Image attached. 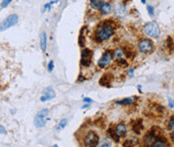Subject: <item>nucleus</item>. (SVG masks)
I'll use <instances>...</instances> for the list:
<instances>
[{"instance_id":"nucleus-1","label":"nucleus","mask_w":174,"mask_h":147,"mask_svg":"<svg viewBox=\"0 0 174 147\" xmlns=\"http://www.w3.org/2000/svg\"><path fill=\"white\" fill-rule=\"evenodd\" d=\"M114 34V26L112 23H108V21L101 22L96 27L94 31V40L97 42H104L109 40Z\"/></svg>"},{"instance_id":"nucleus-2","label":"nucleus","mask_w":174,"mask_h":147,"mask_svg":"<svg viewBox=\"0 0 174 147\" xmlns=\"http://www.w3.org/2000/svg\"><path fill=\"white\" fill-rule=\"evenodd\" d=\"M143 31L147 36L152 38H157L160 35V28L155 21L146 23L143 27Z\"/></svg>"},{"instance_id":"nucleus-3","label":"nucleus","mask_w":174,"mask_h":147,"mask_svg":"<svg viewBox=\"0 0 174 147\" xmlns=\"http://www.w3.org/2000/svg\"><path fill=\"white\" fill-rule=\"evenodd\" d=\"M83 143L85 146L89 147L99 145V135L95 131H88L83 137Z\"/></svg>"},{"instance_id":"nucleus-4","label":"nucleus","mask_w":174,"mask_h":147,"mask_svg":"<svg viewBox=\"0 0 174 147\" xmlns=\"http://www.w3.org/2000/svg\"><path fill=\"white\" fill-rule=\"evenodd\" d=\"M48 113L49 110L47 108L40 110L37 114H36L35 118H34V125H35L37 128H41V127H44L46 124L47 120H48Z\"/></svg>"},{"instance_id":"nucleus-5","label":"nucleus","mask_w":174,"mask_h":147,"mask_svg":"<svg viewBox=\"0 0 174 147\" xmlns=\"http://www.w3.org/2000/svg\"><path fill=\"white\" fill-rule=\"evenodd\" d=\"M93 58V51L89 48H84L81 51V59H80V64L83 67H89L92 63Z\"/></svg>"},{"instance_id":"nucleus-6","label":"nucleus","mask_w":174,"mask_h":147,"mask_svg":"<svg viewBox=\"0 0 174 147\" xmlns=\"http://www.w3.org/2000/svg\"><path fill=\"white\" fill-rule=\"evenodd\" d=\"M112 59H113V51L110 50V49H107V50L104 51V53L100 57V59L97 62V65H98L99 68H105L106 66L111 63Z\"/></svg>"},{"instance_id":"nucleus-7","label":"nucleus","mask_w":174,"mask_h":147,"mask_svg":"<svg viewBox=\"0 0 174 147\" xmlns=\"http://www.w3.org/2000/svg\"><path fill=\"white\" fill-rule=\"evenodd\" d=\"M137 48H138V50L140 51L141 53L148 54L153 51L154 45H153V42L150 39H141L138 42V44H137Z\"/></svg>"},{"instance_id":"nucleus-8","label":"nucleus","mask_w":174,"mask_h":147,"mask_svg":"<svg viewBox=\"0 0 174 147\" xmlns=\"http://www.w3.org/2000/svg\"><path fill=\"white\" fill-rule=\"evenodd\" d=\"M18 22V16L16 14H11L0 23V31H5L10 27L14 26Z\"/></svg>"},{"instance_id":"nucleus-9","label":"nucleus","mask_w":174,"mask_h":147,"mask_svg":"<svg viewBox=\"0 0 174 147\" xmlns=\"http://www.w3.org/2000/svg\"><path fill=\"white\" fill-rule=\"evenodd\" d=\"M56 93L54 91V89L52 87H47L46 89L43 91V94L41 96V101L42 102H45V101H49L51 99L55 98Z\"/></svg>"},{"instance_id":"nucleus-10","label":"nucleus","mask_w":174,"mask_h":147,"mask_svg":"<svg viewBox=\"0 0 174 147\" xmlns=\"http://www.w3.org/2000/svg\"><path fill=\"white\" fill-rule=\"evenodd\" d=\"M114 13L117 17H124L127 14V8H126L125 4L120 2L117 3L114 7Z\"/></svg>"},{"instance_id":"nucleus-11","label":"nucleus","mask_w":174,"mask_h":147,"mask_svg":"<svg viewBox=\"0 0 174 147\" xmlns=\"http://www.w3.org/2000/svg\"><path fill=\"white\" fill-rule=\"evenodd\" d=\"M111 82H112V75L110 73H105L101 76L99 80V84L103 87L110 88L111 87Z\"/></svg>"},{"instance_id":"nucleus-12","label":"nucleus","mask_w":174,"mask_h":147,"mask_svg":"<svg viewBox=\"0 0 174 147\" xmlns=\"http://www.w3.org/2000/svg\"><path fill=\"white\" fill-rule=\"evenodd\" d=\"M114 131L116 132V134L119 137H123V136H125L126 133H127V127H126V125L123 124V123H119V124H117L116 126L114 127Z\"/></svg>"},{"instance_id":"nucleus-13","label":"nucleus","mask_w":174,"mask_h":147,"mask_svg":"<svg viewBox=\"0 0 174 147\" xmlns=\"http://www.w3.org/2000/svg\"><path fill=\"white\" fill-rule=\"evenodd\" d=\"M143 128H144V126H143V120L142 119H137V120L134 121L133 124H132V129H133V131L136 134H140Z\"/></svg>"},{"instance_id":"nucleus-14","label":"nucleus","mask_w":174,"mask_h":147,"mask_svg":"<svg viewBox=\"0 0 174 147\" xmlns=\"http://www.w3.org/2000/svg\"><path fill=\"white\" fill-rule=\"evenodd\" d=\"M111 10H112L111 4H110L109 2H103V4H102L101 7H100L99 11L102 15H108L110 14Z\"/></svg>"},{"instance_id":"nucleus-15","label":"nucleus","mask_w":174,"mask_h":147,"mask_svg":"<svg viewBox=\"0 0 174 147\" xmlns=\"http://www.w3.org/2000/svg\"><path fill=\"white\" fill-rule=\"evenodd\" d=\"M151 146L152 147H166L168 146V142L161 136V137H159L158 139H156Z\"/></svg>"},{"instance_id":"nucleus-16","label":"nucleus","mask_w":174,"mask_h":147,"mask_svg":"<svg viewBox=\"0 0 174 147\" xmlns=\"http://www.w3.org/2000/svg\"><path fill=\"white\" fill-rule=\"evenodd\" d=\"M46 46H47V35H46L45 32H41V34H40V48L43 52L46 50Z\"/></svg>"},{"instance_id":"nucleus-17","label":"nucleus","mask_w":174,"mask_h":147,"mask_svg":"<svg viewBox=\"0 0 174 147\" xmlns=\"http://www.w3.org/2000/svg\"><path fill=\"white\" fill-rule=\"evenodd\" d=\"M103 0H90L89 2V5L92 8L93 10H99L101 5L103 4Z\"/></svg>"},{"instance_id":"nucleus-18","label":"nucleus","mask_w":174,"mask_h":147,"mask_svg":"<svg viewBox=\"0 0 174 147\" xmlns=\"http://www.w3.org/2000/svg\"><path fill=\"white\" fill-rule=\"evenodd\" d=\"M107 133H108V135L110 136V138H111L113 141H114V142H119V140H120V137H119V136L116 134V132L114 131V128H111V127H109V129H108Z\"/></svg>"},{"instance_id":"nucleus-19","label":"nucleus","mask_w":174,"mask_h":147,"mask_svg":"<svg viewBox=\"0 0 174 147\" xmlns=\"http://www.w3.org/2000/svg\"><path fill=\"white\" fill-rule=\"evenodd\" d=\"M86 27H83L80 31L79 37H78V44L80 47H85V36H84V29Z\"/></svg>"},{"instance_id":"nucleus-20","label":"nucleus","mask_w":174,"mask_h":147,"mask_svg":"<svg viewBox=\"0 0 174 147\" xmlns=\"http://www.w3.org/2000/svg\"><path fill=\"white\" fill-rule=\"evenodd\" d=\"M134 97H128V98H124L122 100H118L117 101V104L118 105H130L133 103Z\"/></svg>"},{"instance_id":"nucleus-21","label":"nucleus","mask_w":174,"mask_h":147,"mask_svg":"<svg viewBox=\"0 0 174 147\" xmlns=\"http://www.w3.org/2000/svg\"><path fill=\"white\" fill-rule=\"evenodd\" d=\"M123 55H124V51H123L122 48H116L114 51H113V57L117 58V59L122 58Z\"/></svg>"},{"instance_id":"nucleus-22","label":"nucleus","mask_w":174,"mask_h":147,"mask_svg":"<svg viewBox=\"0 0 174 147\" xmlns=\"http://www.w3.org/2000/svg\"><path fill=\"white\" fill-rule=\"evenodd\" d=\"M99 145L102 147H110V146H112V140H110L109 138H107V137L103 138L102 141L100 142Z\"/></svg>"},{"instance_id":"nucleus-23","label":"nucleus","mask_w":174,"mask_h":147,"mask_svg":"<svg viewBox=\"0 0 174 147\" xmlns=\"http://www.w3.org/2000/svg\"><path fill=\"white\" fill-rule=\"evenodd\" d=\"M67 123H68V120H67L66 118H63V119H61L59 122V124H58V126H57V130H60V129H63L64 127H66Z\"/></svg>"},{"instance_id":"nucleus-24","label":"nucleus","mask_w":174,"mask_h":147,"mask_svg":"<svg viewBox=\"0 0 174 147\" xmlns=\"http://www.w3.org/2000/svg\"><path fill=\"white\" fill-rule=\"evenodd\" d=\"M116 63H117V65L120 66V67H126V66L128 65L127 60L123 59V58H119V59L116 61Z\"/></svg>"},{"instance_id":"nucleus-25","label":"nucleus","mask_w":174,"mask_h":147,"mask_svg":"<svg viewBox=\"0 0 174 147\" xmlns=\"http://www.w3.org/2000/svg\"><path fill=\"white\" fill-rule=\"evenodd\" d=\"M167 127L170 131H174V117L170 118L167 122Z\"/></svg>"},{"instance_id":"nucleus-26","label":"nucleus","mask_w":174,"mask_h":147,"mask_svg":"<svg viewBox=\"0 0 174 147\" xmlns=\"http://www.w3.org/2000/svg\"><path fill=\"white\" fill-rule=\"evenodd\" d=\"M166 43H167V47H168V49H170V50H173V49H174V43H173L172 38H171V37L167 38Z\"/></svg>"},{"instance_id":"nucleus-27","label":"nucleus","mask_w":174,"mask_h":147,"mask_svg":"<svg viewBox=\"0 0 174 147\" xmlns=\"http://www.w3.org/2000/svg\"><path fill=\"white\" fill-rule=\"evenodd\" d=\"M57 2H58V0H56V1H51V2H49V3L45 4V5H44V8H43V11H46V10H49V9H50V6L53 5V4H55V3H57Z\"/></svg>"},{"instance_id":"nucleus-28","label":"nucleus","mask_w":174,"mask_h":147,"mask_svg":"<svg viewBox=\"0 0 174 147\" xmlns=\"http://www.w3.org/2000/svg\"><path fill=\"white\" fill-rule=\"evenodd\" d=\"M12 2V0H2V3H1V7L2 8H5L9 5L10 3Z\"/></svg>"},{"instance_id":"nucleus-29","label":"nucleus","mask_w":174,"mask_h":147,"mask_svg":"<svg viewBox=\"0 0 174 147\" xmlns=\"http://www.w3.org/2000/svg\"><path fill=\"white\" fill-rule=\"evenodd\" d=\"M147 11H148V13H149L150 16H153V15H154V8H153V6H150V5L147 6Z\"/></svg>"},{"instance_id":"nucleus-30","label":"nucleus","mask_w":174,"mask_h":147,"mask_svg":"<svg viewBox=\"0 0 174 147\" xmlns=\"http://www.w3.org/2000/svg\"><path fill=\"white\" fill-rule=\"evenodd\" d=\"M53 68H54V62L52 61H49V63H48V71L49 72H52L53 71Z\"/></svg>"},{"instance_id":"nucleus-31","label":"nucleus","mask_w":174,"mask_h":147,"mask_svg":"<svg viewBox=\"0 0 174 147\" xmlns=\"http://www.w3.org/2000/svg\"><path fill=\"white\" fill-rule=\"evenodd\" d=\"M6 133H7V131H6L5 127L3 125H0V134H6Z\"/></svg>"},{"instance_id":"nucleus-32","label":"nucleus","mask_w":174,"mask_h":147,"mask_svg":"<svg viewBox=\"0 0 174 147\" xmlns=\"http://www.w3.org/2000/svg\"><path fill=\"white\" fill-rule=\"evenodd\" d=\"M168 101H169V107L174 108V100H172L171 98H168Z\"/></svg>"},{"instance_id":"nucleus-33","label":"nucleus","mask_w":174,"mask_h":147,"mask_svg":"<svg viewBox=\"0 0 174 147\" xmlns=\"http://www.w3.org/2000/svg\"><path fill=\"white\" fill-rule=\"evenodd\" d=\"M83 102H87V103H92L93 100L90 98H88V97H85V98H83Z\"/></svg>"},{"instance_id":"nucleus-34","label":"nucleus","mask_w":174,"mask_h":147,"mask_svg":"<svg viewBox=\"0 0 174 147\" xmlns=\"http://www.w3.org/2000/svg\"><path fill=\"white\" fill-rule=\"evenodd\" d=\"M89 105H90V103H87V104H84L82 108H86V107H89Z\"/></svg>"},{"instance_id":"nucleus-35","label":"nucleus","mask_w":174,"mask_h":147,"mask_svg":"<svg viewBox=\"0 0 174 147\" xmlns=\"http://www.w3.org/2000/svg\"><path fill=\"white\" fill-rule=\"evenodd\" d=\"M171 139H172V141L174 142V132L171 134Z\"/></svg>"},{"instance_id":"nucleus-36","label":"nucleus","mask_w":174,"mask_h":147,"mask_svg":"<svg viewBox=\"0 0 174 147\" xmlns=\"http://www.w3.org/2000/svg\"><path fill=\"white\" fill-rule=\"evenodd\" d=\"M141 2H142V3H143V4H144V3H145V2H146V0H141Z\"/></svg>"}]
</instances>
